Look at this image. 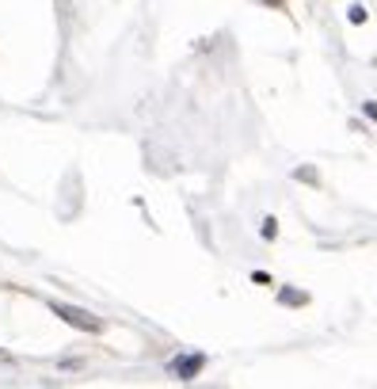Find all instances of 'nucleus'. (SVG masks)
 Returning <instances> with one entry per match:
<instances>
[{"label": "nucleus", "mask_w": 377, "mask_h": 389, "mask_svg": "<svg viewBox=\"0 0 377 389\" xmlns=\"http://www.w3.org/2000/svg\"><path fill=\"white\" fill-rule=\"evenodd\" d=\"M202 363H206L202 355H187V359H175V363H172V370L180 374L183 382H191V378H195L198 370H202Z\"/></svg>", "instance_id": "obj_2"}, {"label": "nucleus", "mask_w": 377, "mask_h": 389, "mask_svg": "<svg viewBox=\"0 0 377 389\" xmlns=\"http://www.w3.org/2000/svg\"><path fill=\"white\" fill-rule=\"evenodd\" d=\"M271 4H282V0H271Z\"/></svg>", "instance_id": "obj_4"}, {"label": "nucleus", "mask_w": 377, "mask_h": 389, "mask_svg": "<svg viewBox=\"0 0 377 389\" xmlns=\"http://www.w3.org/2000/svg\"><path fill=\"white\" fill-rule=\"evenodd\" d=\"M53 313H58L61 320H69V325H76V328H84V332H99V328H103V320L92 317V313H84V309H76V305L53 302Z\"/></svg>", "instance_id": "obj_1"}, {"label": "nucleus", "mask_w": 377, "mask_h": 389, "mask_svg": "<svg viewBox=\"0 0 377 389\" xmlns=\"http://www.w3.org/2000/svg\"><path fill=\"white\" fill-rule=\"evenodd\" d=\"M366 115H370V118H377V103H366Z\"/></svg>", "instance_id": "obj_3"}]
</instances>
